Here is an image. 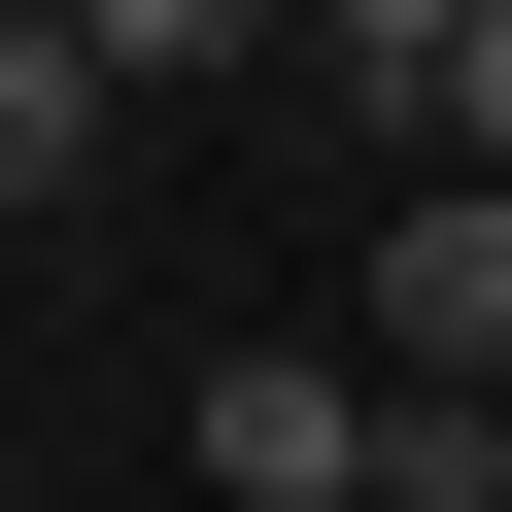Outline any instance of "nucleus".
I'll use <instances>...</instances> for the list:
<instances>
[{"mask_svg": "<svg viewBox=\"0 0 512 512\" xmlns=\"http://www.w3.org/2000/svg\"><path fill=\"white\" fill-rule=\"evenodd\" d=\"M137 103H103V35H69V0H0V205H69Z\"/></svg>", "mask_w": 512, "mask_h": 512, "instance_id": "nucleus-3", "label": "nucleus"}, {"mask_svg": "<svg viewBox=\"0 0 512 512\" xmlns=\"http://www.w3.org/2000/svg\"><path fill=\"white\" fill-rule=\"evenodd\" d=\"M444 35L478 0H308V69H376V103H444Z\"/></svg>", "mask_w": 512, "mask_h": 512, "instance_id": "nucleus-5", "label": "nucleus"}, {"mask_svg": "<svg viewBox=\"0 0 512 512\" xmlns=\"http://www.w3.org/2000/svg\"><path fill=\"white\" fill-rule=\"evenodd\" d=\"M410 171H512V0L444 35V103H410Z\"/></svg>", "mask_w": 512, "mask_h": 512, "instance_id": "nucleus-6", "label": "nucleus"}, {"mask_svg": "<svg viewBox=\"0 0 512 512\" xmlns=\"http://www.w3.org/2000/svg\"><path fill=\"white\" fill-rule=\"evenodd\" d=\"M376 444H410V410H376L342 342H239V376H205V478H239V512H376Z\"/></svg>", "mask_w": 512, "mask_h": 512, "instance_id": "nucleus-2", "label": "nucleus"}, {"mask_svg": "<svg viewBox=\"0 0 512 512\" xmlns=\"http://www.w3.org/2000/svg\"><path fill=\"white\" fill-rule=\"evenodd\" d=\"M376 376L410 410H512V171H410L376 205Z\"/></svg>", "mask_w": 512, "mask_h": 512, "instance_id": "nucleus-1", "label": "nucleus"}, {"mask_svg": "<svg viewBox=\"0 0 512 512\" xmlns=\"http://www.w3.org/2000/svg\"><path fill=\"white\" fill-rule=\"evenodd\" d=\"M69 35H103V103H205L239 35H308V0H69Z\"/></svg>", "mask_w": 512, "mask_h": 512, "instance_id": "nucleus-4", "label": "nucleus"}]
</instances>
